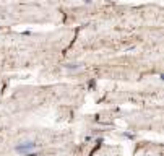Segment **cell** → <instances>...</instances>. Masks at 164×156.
Returning a JSON list of instances; mask_svg holds the SVG:
<instances>
[{
  "mask_svg": "<svg viewBox=\"0 0 164 156\" xmlns=\"http://www.w3.org/2000/svg\"><path fill=\"white\" fill-rule=\"evenodd\" d=\"M34 146H36V143H33V141H26V143H23V145L16 146V151L21 153V155H29V151L33 150Z\"/></svg>",
  "mask_w": 164,
  "mask_h": 156,
  "instance_id": "obj_1",
  "label": "cell"
}]
</instances>
